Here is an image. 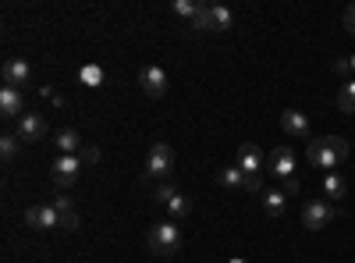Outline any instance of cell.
Wrapping results in <instances>:
<instances>
[{
  "instance_id": "1",
  "label": "cell",
  "mask_w": 355,
  "mask_h": 263,
  "mask_svg": "<svg viewBox=\"0 0 355 263\" xmlns=\"http://www.w3.org/2000/svg\"><path fill=\"white\" fill-rule=\"evenodd\" d=\"M345 157H348V142L341 135H320V139H309V146H306V160L323 171L338 167Z\"/></svg>"
},
{
  "instance_id": "2",
  "label": "cell",
  "mask_w": 355,
  "mask_h": 263,
  "mask_svg": "<svg viewBox=\"0 0 355 263\" xmlns=\"http://www.w3.org/2000/svg\"><path fill=\"white\" fill-rule=\"evenodd\" d=\"M146 246H150L153 256H178L182 253V228H178L174 221H160L150 228V235H146Z\"/></svg>"
},
{
  "instance_id": "3",
  "label": "cell",
  "mask_w": 355,
  "mask_h": 263,
  "mask_svg": "<svg viewBox=\"0 0 355 263\" xmlns=\"http://www.w3.org/2000/svg\"><path fill=\"white\" fill-rule=\"evenodd\" d=\"M266 171L274 174V178H281L284 185L288 182H299L295 178V171H299V153H295L291 142H277L270 153H266Z\"/></svg>"
},
{
  "instance_id": "4",
  "label": "cell",
  "mask_w": 355,
  "mask_h": 263,
  "mask_svg": "<svg viewBox=\"0 0 355 263\" xmlns=\"http://www.w3.org/2000/svg\"><path fill=\"white\" fill-rule=\"evenodd\" d=\"M338 217H341V210L334 207L331 199H309L306 207H302V224H306V231H323V228H331Z\"/></svg>"
},
{
  "instance_id": "5",
  "label": "cell",
  "mask_w": 355,
  "mask_h": 263,
  "mask_svg": "<svg viewBox=\"0 0 355 263\" xmlns=\"http://www.w3.org/2000/svg\"><path fill=\"white\" fill-rule=\"evenodd\" d=\"M174 167V150L171 142H153L150 146V157H146V171H142V182H153V178H167Z\"/></svg>"
},
{
  "instance_id": "6",
  "label": "cell",
  "mask_w": 355,
  "mask_h": 263,
  "mask_svg": "<svg viewBox=\"0 0 355 263\" xmlns=\"http://www.w3.org/2000/svg\"><path fill=\"white\" fill-rule=\"evenodd\" d=\"M78 174H82V157H78V153H71V157H53V164H50V182H53L57 189L75 185Z\"/></svg>"
},
{
  "instance_id": "7",
  "label": "cell",
  "mask_w": 355,
  "mask_h": 263,
  "mask_svg": "<svg viewBox=\"0 0 355 263\" xmlns=\"http://www.w3.org/2000/svg\"><path fill=\"white\" fill-rule=\"evenodd\" d=\"M25 224L36 231H50V228H61V214H57L53 203H40V207L25 210Z\"/></svg>"
},
{
  "instance_id": "8",
  "label": "cell",
  "mask_w": 355,
  "mask_h": 263,
  "mask_svg": "<svg viewBox=\"0 0 355 263\" xmlns=\"http://www.w3.org/2000/svg\"><path fill=\"white\" fill-rule=\"evenodd\" d=\"M234 164H239V167L249 174V178H259V171H266V157L259 153L256 142H242L239 153H234Z\"/></svg>"
},
{
  "instance_id": "9",
  "label": "cell",
  "mask_w": 355,
  "mask_h": 263,
  "mask_svg": "<svg viewBox=\"0 0 355 263\" xmlns=\"http://www.w3.org/2000/svg\"><path fill=\"white\" fill-rule=\"evenodd\" d=\"M139 85H142L146 96L160 100V96L167 93V71H164L160 65H146V68L139 71Z\"/></svg>"
},
{
  "instance_id": "10",
  "label": "cell",
  "mask_w": 355,
  "mask_h": 263,
  "mask_svg": "<svg viewBox=\"0 0 355 263\" xmlns=\"http://www.w3.org/2000/svg\"><path fill=\"white\" fill-rule=\"evenodd\" d=\"M21 142H40L46 135V118L36 110H25L21 118H18V132H15Z\"/></svg>"
},
{
  "instance_id": "11",
  "label": "cell",
  "mask_w": 355,
  "mask_h": 263,
  "mask_svg": "<svg viewBox=\"0 0 355 263\" xmlns=\"http://www.w3.org/2000/svg\"><path fill=\"white\" fill-rule=\"evenodd\" d=\"M33 82V65L25 61V57H11V61L4 65V85H11V90H21Z\"/></svg>"
},
{
  "instance_id": "12",
  "label": "cell",
  "mask_w": 355,
  "mask_h": 263,
  "mask_svg": "<svg viewBox=\"0 0 355 263\" xmlns=\"http://www.w3.org/2000/svg\"><path fill=\"white\" fill-rule=\"evenodd\" d=\"M0 114H4L8 121H18L21 114H25V93L4 85V90H0Z\"/></svg>"
},
{
  "instance_id": "13",
  "label": "cell",
  "mask_w": 355,
  "mask_h": 263,
  "mask_svg": "<svg viewBox=\"0 0 355 263\" xmlns=\"http://www.w3.org/2000/svg\"><path fill=\"white\" fill-rule=\"evenodd\" d=\"M281 132L288 135V139H306L309 135V118H306V114L302 110H284L281 114Z\"/></svg>"
},
{
  "instance_id": "14",
  "label": "cell",
  "mask_w": 355,
  "mask_h": 263,
  "mask_svg": "<svg viewBox=\"0 0 355 263\" xmlns=\"http://www.w3.org/2000/svg\"><path fill=\"white\" fill-rule=\"evenodd\" d=\"M217 182H220L224 189H231V192H245V189H249V174H245L239 164H231V167H220Z\"/></svg>"
},
{
  "instance_id": "15",
  "label": "cell",
  "mask_w": 355,
  "mask_h": 263,
  "mask_svg": "<svg viewBox=\"0 0 355 263\" xmlns=\"http://www.w3.org/2000/svg\"><path fill=\"white\" fill-rule=\"evenodd\" d=\"M53 150H57V157L82 153V139H78V132H75V128H61V132L53 135Z\"/></svg>"
},
{
  "instance_id": "16",
  "label": "cell",
  "mask_w": 355,
  "mask_h": 263,
  "mask_svg": "<svg viewBox=\"0 0 355 263\" xmlns=\"http://www.w3.org/2000/svg\"><path fill=\"white\" fill-rule=\"evenodd\" d=\"M206 18H210V33H227V28H234V15L224 4H206Z\"/></svg>"
},
{
  "instance_id": "17",
  "label": "cell",
  "mask_w": 355,
  "mask_h": 263,
  "mask_svg": "<svg viewBox=\"0 0 355 263\" xmlns=\"http://www.w3.org/2000/svg\"><path fill=\"white\" fill-rule=\"evenodd\" d=\"M284 207H288V192H284V189L263 192V214H266V217H281Z\"/></svg>"
},
{
  "instance_id": "18",
  "label": "cell",
  "mask_w": 355,
  "mask_h": 263,
  "mask_svg": "<svg viewBox=\"0 0 355 263\" xmlns=\"http://www.w3.org/2000/svg\"><path fill=\"white\" fill-rule=\"evenodd\" d=\"M345 196H348V182L341 174H327L323 178V199H345Z\"/></svg>"
},
{
  "instance_id": "19",
  "label": "cell",
  "mask_w": 355,
  "mask_h": 263,
  "mask_svg": "<svg viewBox=\"0 0 355 263\" xmlns=\"http://www.w3.org/2000/svg\"><path fill=\"white\" fill-rule=\"evenodd\" d=\"M338 110L341 114H355V78L345 82L341 90H338Z\"/></svg>"
},
{
  "instance_id": "20",
  "label": "cell",
  "mask_w": 355,
  "mask_h": 263,
  "mask_svg": "<svg viewBox=\"0 0 355 263\" xmlns=\"http://www.w3.org/2000/svg\"><path fill=\"white\" fill-rule=\"evenodd\" d=\"M167 214H171V217H174V224H178V221H185V217L192 214V203H189L182 192H178V196L167 203Z\"/></svg>"
},
{
  "instance_id": "21",
  "label": "cell",
  "mask_w": 355,
  "mask_h": 263,
  "mask_svg": "<svg viewBox=\"0 0 355 263\" xmlns=\"http://www.w3.org/2000/svg\"><path fill=\"white\" fill-rule=\"evenodd\" d=\"M199 8H202V4H196V0H174V4H171V11H174L178 18H185L189 25L196 22V15H199Z\"/></svg>"
},
{
  "instance_id": "22",
  "label": "cell",
  "mask_w": 355,
  "mask_h": 263,
  "mask_svg": "<svg viewBox=\"0 0 355 263\" xmlns=\"http://www.w3.org/2000/svg\"><path fill=\"white\" fill-rule=\"evenodd\" d=\"M18 135H0V157L4 160H15V153H18Z\"/></svg>"
},
{
  "instance_id": "23",
  "label": "cell",
  "mask_w": 355,
  "mask_h": 263,
  "mask_svg": "<svg viewBox=\"0 0 355 263\" xmlns=\"http://www.w3.org/2000/svg\"><path fill=\"white\" fill-rule=\"evenodd\" d=\"M82 228V221H78V210H68V214H61V231H78Z\"/></svg>"
},
{
  "instance_id": "24",
  "label": "cell",
  "mask_w": 355,
  "mask_h": 263,
  "mask_svg": "<svg viewBox=\"0 0 355 263\" xmlns=\"http://www.w3.org/2000/svg\"><path fill=\"white\" fill-rule=\"evenodd\" d=\"M174 196H178V189H174L171 182H164V185L157 189V203H160V207H167V203H171Z\"/></svg>"
},
{
  "instance_id": "25",
  "label": "cell",
  "mask_w": 355,
  "mask_h": 263,
  "mask_svg": "<svg viewBox=\"0 0 355 263\" xmlns=\"http://www.w3.org/2000/svg\"><path fill=\"white\" fill-rule=\"evenodd\" d=\"M53 207H57V214H68V210H75V203H71L68 196H57V199H53Z\"/></svg>"
},
{
  "instance_id": "26",
  "label": "cell",
  "mask_w": 355,
  "mask_h": 263,
  "mask_svg": "<svg viewBox=\"0 0 355 263\" xmlns=\"http://www.w3.org/2000/svg\"><path fill=\"white\" fill-rule=\"evenodd\" d=\"M78 157H82V164H96V160H100V153L93 150V146H82V153H78Z\"/></svg>"
},
{
  "instance_id": "27",
  "label": "cell",
  "mask_w": 355,
  "mask_h": 263,
  "mask_svg": "<svg viewBox=\"0 0 355 263\" xmlns=\"http://www.w3.org/2000/svg\"><path fill=\"white\" fill-rule=\"evenodd\" d=\"M345 28H348V33H355V4L345 8Z\"/></svg>"
},
{
  "instance_id": "28",
  "label": "cell",
  "mask_w": 355,
  "mask_h": 263,
  "mask_svg": "<svg viewBox=\"0 0 355 263\" xmlns=\"http://www.w3.org/2000/svg\"><path fill=\"white\" fill-rule=\"evenodd\" d=\"M348 71H352L348 61H334V75H348Z\"/></svg>"
},
{
  "instance_id": "29",
  "label": "cell",
  "mask_w": 355,
  "mask_h": 263,
  "mask_svg": "<svg viewBox=\"0 0 355 263\" xmlns=\"http://www.w3.org/2000/svg\"><path fill=\"white\" fill-rule=\"evenodd\" d=\"M227 263H249V260H242V256H231Z\"/></svg>"
},
{
  "instance_id": "30",
  "label": "cell",
  "mask_w": 355,
  "mask_h": 263,
  "mask_svg": "<svg viewBox=\"0 0 355 263\" xmlns=\"http://www.w3.org/2000/svg\"><path fill=\"white\" fill-rule=\"evenodd\" d=\"M348 65H352V71H355V53H352V57H348Z\"/></svg>"
}]
</instances>
